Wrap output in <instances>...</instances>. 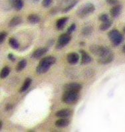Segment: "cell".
<instances>
[{"instance_id":"cell-1","label":"cell","mask_w":125,"mask_h":132,"mask_svg":"<svg viewBox=\"0 0 125 132\" xmlns=\"http://www.w3.org/2000/svg\"><path fill=\"white\" fill-rule=\"evenodd\" d=\"M55 62H56V59L54 56H48L44 57L43 59H41L37 67V73L38 75H41L47 72L51 67L55 63Z\"/></svg>"},{"instance_id":"cell-2","label":"cell","mask_w":125,"mask_h":132,"mask_svg":"<svg viewBox=\"0 0 125 132\" xmlns=\"http://www.w3.org/2000/svg\"><path fill=\"white\" fill-rule=\"evenodd\" d=\"M95 10V5L91 3H88L80 7L77 11V15L80 18H84Z\"/></svg>"},{"instance_id":"cell-3","label":"cell","mask_w":125,"mask_h":132,"mask_svg":"<svg viewBox=\"0 0 125 132\" xmlns=\"http://www.w3.org/2000/svg\"><path fill=\"white\" fill-rule=\"evenodd\" d=\"M108 37L114 47H117L123 40V36L116 29H113L108 33Z\"/></svg>"},{"instance_id":"cell-4","label":"cell","mask_w":125,"mask_h":132,"mask_svg":"<svg viewBox=\"0 0 125 132\" xmlns=\"http://www.w3.org/2000/svg\"><path fill=\"white\" fill-rule=\"evenodd\" d=\"M79 92L74 91H64L62 100L65 104H72L77 101L79 98Z\"/></svg>"},{"instance_id":"cell-5","label":"cell","mask_w":125,"mask_h":132,"mask_svg":"<svg viewBox=\"0 0 125 132\" xmlns=\"http://www.w3.org/2000/svg\"><path fill=\"white\" fill-rule=\"evenodd\" d=\"M71 40V34L66 33H62L59 37L57 40V43L56 45V48L57 49H61L65 47Z\"/></svg>"},{"instance_id":"cell-6","label":"cell","mask_w":125,"mask_h":132,"mask_svg":"<svg viewBox=\"0 0 125 132\" xmlns=\"http://www.w3.org/2000/svg\"><path fill=\"white\" fill-rule=\"evenodd\" d=\"M89 49H90V51H91L92 54L96 55V56H98L99 57L103 56V54H106V53H108L110 51L109 48H107V47L97 45H91Z\"/></svg>"},{"instance_id":"cell-7","label":"cell","mask_w":125,"mask_h":132,"mask_svg":"<svg viewBox=\"0 0 125 132\" xmlns=\"http://www.w3.org/2000/svg\"><path fill=\"white\" fill-rule=\"evenodd\" d=\"M114 59V54L110 50L108 53L103 54V56H99L98 59V62L100 64H107L111 63Z\"/></svg>"},{"instance_id":"cell-8","label":"cell","mask_w":125,"mask_h":132,"mask_svg":"<svg viewBox=\"0 0 125 132\" xmlns=\"http://www.w3.org/2000/svg\"><path fill=\"white\" fill-rule=\"evenodd\" d=\"M82 89V86L77 82H71L65 84L63 86L64 91H74V92H78Z\"/></svg>"},{"instance_id":"cell-9","label":"cell","mask_w":125,"mask_h":132,"mask_svg":"<svg viewBox=\"0 0 125 132\" xmlns=\"http://www.w3.org/2000/svg\"><path fill=\"white\" fill-rule=\"evenodd\" d=\"M49 48L47 47H43V48H39L38 49H36L32 54V58L35 59H38L41 58L43 55L46 54L48 51Z\"/></svg>"},{"instance_id":"cell-10","label":"cell","mask_w":125,"mask_h":132,"mask_svg":"<svg viewBox=\"0 0 125 132\" xmlns=\"http://www.w3.org/2000/svg\"><path fill=\"white\" fill-rule=\"evenodd\" d=\"M9 3L16 11H20L24 7V0H9Z\"/></svg>"},{"instance_id":"cell-11","label":"cell","mask_w":125,"mask_h":132,"mask_svg":"<svg viewBox=\"0 0 125 132\" xmlns=\"http://www.w3.org/2000/svg\"><path fill=\"white\" fill-rule=\"evenodd\" d=\"M72 114V111L69 109H62L56 112L55 116L59 118H67Z\"/></svg>"},{"instance_id":"cell-12","label":"cell","mask_w":125,"mask_h":132,"mask_svg":"<svg viewBox=\"0 0 125 132\" xmlns=\"http://www.w3.org/2000/svg\"><path fill=\"white\" fill-rule=\"evenodd\" d=\"M79 60V56L76 53H71L67 56V61L71 64H75Z\"/></svg>"},{"instance_id":"cell-13","label":"cell","mask_w":125,"mask_h":132,"mask_svg":"<svg viewBox=\"0 0 125 132\" xmlns=\"http://www.w3.org/2000/svg\"><path fill=\"white\" fill-rule=\"evenodd\" d=\"M80 53H81V64H87L90 63L92 61V58L88 54L87 52H85L84 50H81Z\"/></svg>"},{"instance_id":"cell-14","label":"cell","mask_w":125,"mask_h":132,"mask_svg":"<svg viewBox=\"0 0 125 132\" xmlns=\"http://www.w3.org/2000/svg\"><path fill=\"white\" fill-rule=\"evenodd\" d=\"M122 5H116L113 7V8H111V10H110V13L111 15L114 18L117 17L120 14V13L122 11Z\"/></svg>"},{"instance_id":"cell-15","label":"cell","mask_w":125,"mask_h":132,"mask_svg":"<svg viewBox=\"0 0 125 132\" xmlns=\"http://www.w3.org/2000/svg\"><path fill=\"white\" fill-rule=\"evenodd\" d=\"M68 19H69V18L67 17H61V18H59L56 22L57 29L59 30L62 29L64 28L65 25L67 23V22L68 21Z\"/></svg>"},{"instance_id":"cell-16","label":"cell","mask_w":125,"mask_h":132,"mask_svg":"<svg viewBox=\"0 0 125 132\" xmlns=\"http://www.w3.org/2000/svg\"><path fill=\"white\" fill-rule=\"evenodd\" d=\"M70 121L67 118H60L55 122V126L57 127H65L69 126Z\"/></svg>"},{"instance_id":"cell-17","label":"cell","mask_w":125,"mask_h":132,"mask_svg":"<svg viewBox=\"0 0 125 132\" xmlns=\"http://www.w3.org/2000/svg\"><path fill=\"white\" fill-rule=\"evenodd\" d=\"M27 21L31 24H36L40 21V17L37 15L32 13L27 17Z\"/></svg>"},{"instance_id":"cell-18","label":"cell","mask_w":125,"mask_h":132,"mask_svg":"<svg viewBox=\"0 0 125 132\" xmlns=\"http://www.w3.org/2000/svg\"><path fill=\"white\" fill-rule=\"evenodd\" d=\"M21 18L19 16H15V17H13L12 19L10 20L9 25H10V27H14L17 26V25H19V24L21 23Z\"/></svg>"},{"instance_id":"cell-19","label":"cell","mask_w":125,"mask_h":132,"mask_svg":"<svg viewBox=\"0 0 125 132\" xmlns=\"http://www.w3.org/2000/svg\"><path fill=\"white\" fill-rule=\"evenodd\" d=\"M31 82H32V80L30 78H27L24 81V84L21 86L20 90H19V92H25L27 89L29 88L30 85H31Z\"/></svg>"},{"instance_id":"cell-20","label":"cell","mask_w":125,"mask_h":132,"mask_svg":"<svg viewBox=\"0 0 125 132\" xmlns=\"http://www.w3.org/2000/svg\"><path fill=\"white\" fill-rule=\"evenodd\" d=\"M112 23H113V21L110 20V19L108 21H107L102 22V24H100V27H99V29H100V31H106V30L108 29L111 27V25H112Z\"/></svg>"},{"instance_id":"cell-21","label":"cell","mask_w":125,"mask_h":132,"mask_svg":"<svg viewBox=\"0 0 125 132\" xmlns=\"http://www.w3.org/2000/svg\"><path fill=\"white\" fill-rule=\"evenodd\" d=\"M27 65V61L25 59H22L18 62V64L16 66V71L21 72V70H24Z\"/></svg>"},{"instance_id":"cell-22","label":"cell","mask_w":125,"mask_h":132,"mask_svg":"<svg viewBox=\"0 0 125 132\" xmlns=\"http://www.w3.org/2000/svg\"><path fill=\"white\" fill-rule=\"evenodd\" d=\"M9 45L11 48H14V49H17L19 47V44L18 40L14 37H11L9 39Z\"/></svg>"},{"instance_id":"cell-23","label":"cell","mask_w":125,"mask_h":132,"mask_svg":"<svg viewBox=\"0 0 125 132\" xmlns=\"http://www.w3.org/2000/svg\"><path fill=\"white\" fill-rule=\"evenodd\" d=\"M77 2H78V0H73V1H71V2H70V3L69 4V5H67L66 7L63 8L62 12L67 13L69 11H70L71 10H72L73 8L75 5H77Z\"/></svg>"},{"instance_id":"cell-24","label":"cell","mask_w":125,"mask_h":132,"mask_svg":"<svg viewBox=\"0 0 125 132\" xmlns=\"http://www.w3.org/2000/svg\"><path fill=\"white\" fill-rule=\"evenodd\" d=\"M10 69L9 67H3L2 70H1V74H0V77L1 78L3 79L5 78L8 75H10Z\"/></svg>"},{"instance_id":"cell-25","label":"cell","mask_w":125,"mask_h":132,"mask_svg":"<svg viewBox=\"0 0 125 132\" xmlns=\"http://www.w3.org/2000/svg\"><path fill=\"white\" fill-rule=\"evenodd\" d=\"M92 28L91 26H86L82 29L81 33L84 36H89L92 33Z\"/></svg>"},{"instance_id":"cell-26","label":"cell","mask_w":125,"mask_h":132,"mask_svg":"<svg viewBox=\"0 0 125 132\" xmlns=\"http://www.w3.org/2000/svg\"><path fill=\"white\" fill-rule=\"evenodd\" d=\"M99 19L100 21L105 22L109 20V17H108V15L107 14H106V13H103V14H101L100 16H99Z\"/></svg>"},{"instance_id":"cell-27","label":"cell","mask_w":125,"mask_h":132,"mask_svg":"<svg viewBox=\"0 0 125 132\" xmlns=\"http://www.w3.org/2000/svg\"><path fill=\"white\" fill-rule=\"evenodd\" d=\"M76 28H77V26H76V24L75 23H73L72 25H71L69 27V28L67 29V33H69V34H71L72 33H73L74 31L76 30Z\"/></svg>"},{"instance_id":"cell-28","label":"cell","mask_w":125,"mask_h":132,"mask_svg":"<svg viewBox=\"0 0 125 132\" xmlns=\"http://www.w3.org/2000/svg\"><path fill=\"white\" fill-rule=\"evenodd\" d=\"M53 0H43L42 5L45 7H47L51 4Z\"/></svg>"},{"instance_id":"cell-29","label":"cell","mask_w":125,"mask_h":132,"mask_svg":"<svg viewBox=\"0 0 125 132\" xmlns=\"http://www.w3.org/2000/svg\"><path fill=\"white\" fill-rule=\"evenodd\" d=\"M105 1L108 4L111 5H113V6L119 4V1L118 0H105Z\"/></svg>"},{"instance_id":"cell-30","label":"cell","mask_w":125,"mask_h":132,"mask_svg":"<svg viewBox=\"0 0 125 132\" xmlns=\"http://www.w3.org/2000/svg\"><path fill=\"white\" fill-rule=\"evenodd\" d=\"M7 35V34L5 32H2V33H0V43H3V40H5Z\"/></svg>"},{"instance_id":"cell-31","label":"cell","mask_w":125,"mask_h":132,"mask_svg":"<svg viewBox=\"0 0 125 132\" xmlns=\"http://www.w3.org/2000/svg\"><path fill=\"white\" fill-rule=\"evenodd\" d=\"M7 58H8V59H9V60H10L11 61H13V62L15 61V58L14 55H13V54H8Z\"/></svg>"},{"instance_id":"cell-32","label":"cell","mask_w":125,"mask_h":132,"mask_svg":"<svg viewBox=\"0 0 125 132\" xmlns=\"http://www.w3.org/2000/svg\"><path fill=\"white\" fill-rule=\"evenodd\" d=\"M13 108V106L11 105V104H7L6 106V107H5V110H11Z\"/></svg>"},{"instance_id":"cell-33","label":"cell","mask_w":125,"mask_h":132,"mask_svg":"<svg viewBox=\"0 0 125 132\" xmlns=\"http://www.w3.org/2000/svg\"><path fill=\"white\" fill-rule=\"evenodd\" d=\"M30 2H33V3H37V2H39V0H29Z\"/></svg>"},{"instance_id":"cell-34","label":"cell","mask_w":125,"mask_h":132,"mask_svg":"<svg viewBox=\"0 0 125 132\" xmlns=\"http://www.w3.org/2000/svg\"><path fill=\"white\" fill-rule=\"evenodd\" d=\"M122 53L125 54V45H124L123 47H122Z\"/></svg>"},{"instance_id":"cell-35","label":"cell","mask_w":125,"mask_h":132,"mask_svg":"<svg viewBox=\"0 0 125 132\" xmlns=\"http://www.w3.org/2000/svg\"><path fill=\"white\" fill-rule=\"evenodd\" d=\"M2 123H2V121H0V129H2Z\"/></svg>"},{"instance_id":"cell-36","label":"cell","mask_w":125,"mask_h":132,"mask_svg":"<svg viewBox=\"0 0 125 132\" xmlns=\"http://www.w3.org/2000/svg\"><path fill=\"white\" fill-rule=\"evenodd\" d=\"M80 45H82V46H83V45H84V43H83V42L80 43Z\"/></svg>"},{"instance_id":"cell-37","label":"cell","mask_w":125,"mask_h":132,"mask_svg":"<svg viewBox=\"0 0 125 132\" xmlns=\"http://www.w3.org/2000/svg\"><path fill=\"white\" fill-rule=\"evenodd\" d=\"M123 31H124V33H125V27H124V29H123Z\"/></svg>"}]
</instances>
